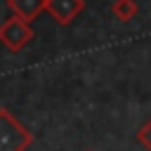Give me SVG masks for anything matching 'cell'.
<instances>
[{
    "label": "cell",
    "mask_w": 151,
    "mask_h": 151,
    "mask_svg": "<svg viewBox=\"0 0 151 151\" xmlns=\"http://www.w3.org/2000/svg\"><path fill=\"white\" fill-rule=\"evenodd\" d=\"M137 12H139V5H137L134 0H113V5H111L113 19H118V21H123V24L130 21V19H134Z\"/></svg>",
    "instance_id": "5b68a950"
},
{
    "label": "cell",
    "mask_w": 151,
    "mask_h": 151,
    "mask_svg": "<svg viewBox=\"0 0 151 151\" xmlns=\"http://www.w3.org/2000/svg\"><path fill=\"white\" fill-rule=\"evenodd\" d=\"M45 9L52 14V19L59 26H68L85 9V0H47Z\"/></svg>",
    "instance_id": "3957f363"
},
{
    "label": "cell",
    "mask_w": 151,
    "mask_h": 151,
    "mask_svg": "<svg viewBox=\"0 0 151 151\" xmlns=\"http://www.w3.org/2000/svg\"><path fill=\"white\" fill-rule=\"evenodd\" d=\"M137 142H139L146 151H151V118L137 130Z\"/></svg>",
    "instance_id": "8992f818"
},
{
    "label": "cell",
    "mask_w": 151,
    "mask_h": 151,
    "mask_svg": "<svg viewBox=\"0 0 151 151\" xmlns=\"http://www.w3.org/2000/svg\"><path fill=\"white\" fill-rule=\"evenodd\" d=\"M31 144V130L9 109L0 106V151H26Z\"/></svg>",
    "instance_id": "6da1fadb"
},
{
    "label": "cell",
    "mask_w": 151,
    "mask_h": 151,
    "mask_svg": "<svg viewBox=\"0 0 151 151\" xmlns=\"http://www.w3.org/2000/svg\"><path fill=\"white\" fill-rule=\"evenodd\" d=\"M45 2L47 0H5L7 9L14 12V14H19L26 21H33L38 14H42L45 12Z\"/></svg>",
    "instance_id": "277c9868"
},
{
    "label": "cell",
    "mask_w": 151,
    "mask_h": 151,
    "mask_svg": "<svg viewBox=\"0 0 151 151\" xmlns=\"http://www.w3.org/2000/svg\"><path fill=\"white\" fill-rule=\"evenodd\" d=\"M33 38H35V33H33V28H31V21L21 19V17L14 14V12L0 24V45H2L7 52H12V54L21 52Z\"/></svg>",
    "instance_id": "7a4b0ae2"
}]
</instances>
